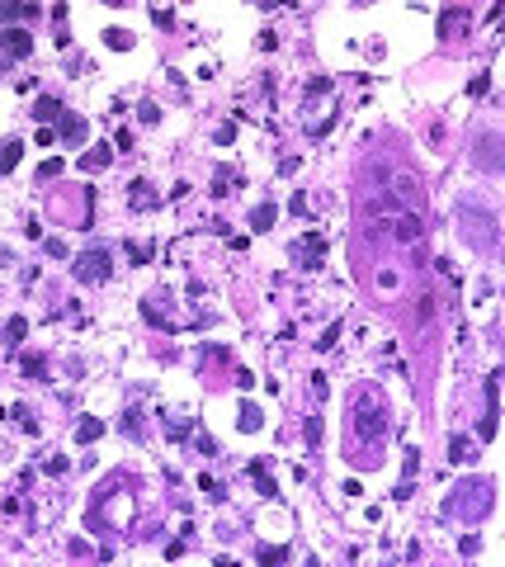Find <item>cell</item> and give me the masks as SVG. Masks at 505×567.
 <instances>
[{"label": "cell", "instance_id": "6da1fadb", "mask_svg": "<svg viewBox=\"0 0 505 567\" xmlns=\"http://www.w3.org/2000/svg\"><path fill=\"white\" fill-rule=\"evenodd\" d=\"M349 435H359L368 444H378L387 435V407H382V397L373 388H359L349 397Z\"/></svg>", "mask_w": 505, "mask_h": 567}, {"label": "cell", "instance_id": "7a4b0ae2", "mask_svg": "<svg viewBox=\"0 0 505 567\" xmlns=\"http://www.w3.org/2000/svg\"><path fill=\"white\" fill-rule=\"evenodd\" d=\"M76 279L80 284H104L109 279V251H80L76 255Z\"/></svg>", "mask_w": 505, "mask_h": 567}, {"label": "cell", "instance_id": "3957f363", "mask_svg": "<svg viewBox=\"0 0 505 567\" xmlns=\"http://www.w3.org/2000/svg\"><path fill=\"white\" fill-rule=\"evenodd\" d=\"M321 255H326V236H316V232H307L298 246H293V260H298L302 269H316V260H321Z\"/></svg>", "mask_w": 505, "mask_h": 567}, {"label": "cell", "instance_id": "277c9868", "mask_svg": "<svg viewBox=\"0 0 505 567\" xmlns=\"http://www.w3.org/2000/svg\"><path fill=\"white\" fill-rule=\"evenodd\" d=\"M29 47H33V38L24 29H0V52L5 57H29Z\"/></svg>", "mask_w": 505, "mask_h": 567}, {"label": "cell", "instance_id": "5b68a950", "mask_svg": "<svg viewBox=\"0 0 505 567\" xmlns=\"http://www.w3.org/2000/svg\"><path fill=\"white\" fill-rule=\"evenodd\" d=\"M127 199H132V208H142V213H151V208L161 204L156 194H151V185H146V180H132V189H127Z\"/></svg>", "mask_w": 505, "mask_h": 567}, {"label": "cell", "instance_id": "8992f818", "mask_svg": "<svg viewBox=\"0 0 505 567\" xmlns=\"http://www.w3.org/2000/svg\"><path fill=\"white\" fill-rule=\"evenodd\" d=\"M33 118H38L43 128H48V123H57V118H62V99H52V94H43V99L33 104Z\"/></svg>", "mask_w": 505, "mask_h": 567}, {"label": "cell", "instance_id": "52a82bcc", "mask_svg": "<svg viewBox=\"0 0 505 567\" xmlns=\"http://www.w3.org/2000/svg\"><path fill=\"white\" fill-rule=\"evenodd\" d=\"M109 161H113V152H109V147H90V152H85V157H80L76 166H80V171H104Z\"/></svg>", "mask_w": 505, "mask_h": 567}, {"label": "cell", "instance_id": "ba28073f", "mask_svg": "<svg viewBox=\"0 0 505 567\" xmlns=\"http://www.w3.org/2000/svg\"><path fill=\"white\" fill-rule=\"evenodd\" d=\"M19 157H24V142H5V147H0V175H5V171H15V166H19Z\"/></svg>", "mask_w": 505, "mask_h": 567}, {"label": "cell", "instance_id": "9c48e42d", "mask_svg": "<svg viewBox=\"0 0 505 567\" xmlns=\"http://www.w3.org/2000/svg\"><path fill=\"white\" fill-rule=\"evenodd\" d=\"M397 236H401V241H416V236H420V218H416V213H401V218H397Z\"/></svg>", "mask_w": 505, "mask_h": 567}, {"label": "cell", "instance_id": "30bf717a", "mask_svg": "<svg viewBox=\"0 0 505 567\" xmlns=\"http://www.w3.org/2000/svg\"><path fill=\"white\" fill-rule=\"evenodd\" d=\"M251 477H255V487H260V496H279V487L269 482V472H265V463H251Z\"/></svg>", "mask_w": 505, "mask_h": 567}, {"label": "cell", "instance_id": "8fae6325", "mask_svg": "<svg viewBox=\"0 0 505 567\" xmlns=\"http://www.w3.org/2000/svg\"><path fill=\"white\" fill-rule=\"evenodd\" d=\"M237 425L246 430V435H251V430H260V425H265V421H260V407H251V402H246V407H241V416H237Z\"/></svg>", "mask_w": 505, "mask_h": 567}, {"label": "cell", "instance_id": "7c38bea8", "mask_svg": "<svg viewBox=\"0 0 505 567\" xmlns=\"http://www.w3.org/2000/svg\"><path fill=\"white\" fill-rule=\"evenodd\" d=\"M24 336H29V322H24V317H15V322H10V327H5V346L15 350L19 341H24Z\"/></svg>", "mask_w": 505, "mask_h": 567}, {"label": "cell", "instance_id": "4fadbf2b", "mask_svg": "<svg viewBox=\"0 0 505 567\" xmlns=\"http://www.w3.org/2000/svg\"><path fill=\"white\" fill-rule=\"evenodd\" d=\"M274 218H279V208H269V204H260L251 213V227H260V232H265V227H274Z\"/></svg>", "mask_w": 505, "mask_h": 567}, {"label": "cell", "instance_id": "5bb4252c", "mask_svg": "<svg viewBox=\"0 0 505 567\" xmlns=\"http://www.w3.org/2000/svg\"><path fill=\"white\" fill-rule=\"evenodd\" d=\"M62 138H66V142H80V138H85V118H76V114H71V118H62Z\"/></svg>", "mask_w": 505, "mask_h": 567}, {"label": "cell", "instance_id": "9a60e30c", "mask_svg": "<svg viewBox=\"0 0 505 567\" xmlns=\"http://www.w3.org/2000/svg\"><path fill=\"white\" fill-rule=\"evenodd\" d=\"M104 43H109L113 52H127V47H132V33H127V29H109V33H104Z\"/></svg>", "mask_w": 505, "mask_h": 567}, {"label": "cell", "instance_id": "2e32d148", "mask_svg": "<svg viewBox=\"0 0 505 567\" xmlns=\"http://www.w3.org/2000/svg\"><path fill=\"white\" fill-rule=\"evenodd\" d=\"M99 435H104V425H99V421H80V425H76V440H80V444L99 440Z\"/></svg>", "mask_w": 505, "mask_h": 567}, {"label": "cell", "instance_id": "e0dca14e", "mask_svg": "<svg viewBox=\"0 0 505 567\" xmlns=\"http://www.w3.org/2000/svg\"><path fill=\"white\" fill-rule=\"evenodd\" d=\"M449 458H454V463H468V458H473V444H468L463 435H458V440L449 444Z\"/></svg>", "mask_w": 505, "mask_h": 567}, {"label": "cell", "instance_id": "ac0fdd59", "mask_svg": "<svg viewBox=\"0 0 505 567\" xmlns=\"http://www.w3.org/2000/svg\"><path fill=\"white\" fill-rule=\"evenodd\" d=\"M0 15H5V24H15V19L33 15V5H15V0H5V10H0Z\"/></svg>", "mask_w": 505, "mask_h": 567}, {"label": "cell", "instance_id": "d6986e66", "mask_svg": "<svg viewBox=\"0 0 505 567\" xmlns=\"http://www.w3.org/2000/svg\"><path fill=\"white\" fill-rule=\"evenodd\" d=\"M232 180H237V171H232V166H222V171L213 175V194H227V185H232Z\"/></svg>", "mask_w": 505, "mask_h": 567}, {"label": "cell", "instance_id": "ffe728a7", "mask_svg": "<svg viewBox=\"0 0 505 567\" xmlns=\"http://www.w3.org/2000/svg\"><path fill=\"white\" fill-rule=\"evenodd\" d=\"M463 19H468V15H463V10H449V15L439 19V33H444V38H449V33H454L458 24H463Z\"/></svg>", "mask_w": 505, "mask_h": 567}, {"label": "cell", "instance_id": "44dd1931", "mask_svg": "<svg viewBox=\"0 0 505 567\" xmlns=\"http://www.w3.org/2000/svg\"><path fill=\"white\" fill-rule=\"evenodd\" d=\"M335 341H340V322H331V327L321 331V341H316V350H331Z\"/></svg>", "mask_w": 505, "mask_h": 567}, {"label": "cell", "instance_id": "7402d4cb", "mask_svg": "<svg viewBox=\"0 0 505 567\" xmlns=\"http://www.w3.org/2000/svg\"><path fill=\"white\" fill-rule=\"evenodd\" d=\"M213 138H218V142H222V147H232V142H237V123H222V128H218V133H213Z\"/></svg>", "mask_w": 505, "mask_h": 567}, {"label": "cell", "instance_id": "603a6c76", "mask_svg": "<svg viewBox=\"0 0 505 567\" xmlns=\"http://www.w3.org/2000/svg\"><path fill=\"white\" fill-rule=\"evenodd\" d=\"M284 558H288L284 544H279V549H260V563H284Z\"/></svg>", "mask_w": 505, "mask_h": 567}, {"label": "cell", "instance_id": "cb8c5ba5", "mask_svg": "<svg viewBox=\"0 0 505 567\" xmlns=\"http://www.w3.org/2000/svg\"><path fill=\"white\" fill-rule=\"evenodd\" d=\"M307 444H312V449L321 444V416H312V421H307Z\"/></svg>", "mask_w": 505, "mask_h": 567}, {"label": "cell", "instance_id": "d4e9b609", "mask_svg": "<svg viewBox=\"0 0 505 567\" xmlns=\"http://www.w3.org/2000/svg\"><path fill=\"white\" fill-rule=\"evenodd\" d=\"M137 114H142V123H161V109H156V104H151V99H146V104H142V109H137Z\"/></svg>", "mask_w": 505, "mask_h": 567}, {"label": "cell", "instance_id": "484cf974", "mask_svg": "<svg viewBox=\"0 0 505 567\" xmlns=\"http://www.w3.org/2000/svg\"><path fill=\"white\" fill-rule=\"evenodd\" d=\"M52 175H62V157H48V161H43V180H52Z\"/></svg>", "mask_w": 505, "mask_h": 567}, {"label": "cell", "instance_id": "4316f807", "mask_svg": "<svg viewBox=\"0 0 505 567\" xmlns=\"http://www.w3.org/2000/svg\"><path fill=\"white\" fill-rule=\"evenodd\" d=\"M24 374H29V378H43V360H38V355H29V360H24Z\"/></svg>", "mask_w": 505, "mask_h": 567}, {"label": "cell", "instance_id": "83f0119b", "mask_svg": "<svg viewBox=\"0 0 505 567\" xmlns=\"http://www.w3.org/2000/svg\"><path fill=\"white\" fill-rule=\"evenodd\" d=\"M127 255H132L137 265H146V260H151V246H127Z\"/></svg>", "mask_w": 505, "mask_h": 567}, {"label": "cell", "instance_id": "f1b7e54d", "mask_svg": "<svg viewBox=\"0 0 505 567\" xmlns=\"http://www.w3.org/2000/svg\"><path fill=\"white\" fill-rule=\"evenodd\" d=\"M312 393H316V402L326 397V374H312Z\"/></svg>", "mask_w": 505, "mask_h": 567}, {"label": "cell", "instance_id": "f546056e", "mask_svg": "<svg viewBox=\"0 0 505 567\" xmlns=\"http://www.w3.org/2000/svg\"><path fill=\"white\" fill-rule=\"evenodd\" d=\"M104 5H113V10H123V5H127V0H104Z\"/></svg>", "mask_w": 505, "mask_h": 567}]
</instances>
